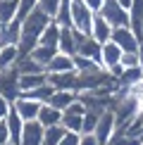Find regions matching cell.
<instances>
[{"mask_svg":"<svg viewBox=\"0 0 143 145\" xmlns=\"http://www.w3.org/2000/svg\"><path fill=\"white\" fill-rule=\"evenodd\" d=\"M138 67L143 69V43L138 45Z\"/></svg>","mask_w":143,"mask_h":145,"instance_id":"41","label":"cell"},{"mask_svg":"<svg viewBox=\"0 0 143 145\" xmlns=\"http://www.w3.org/2000/svg\"><path fill=\"white\" fill-rule=\"evenodd\" d=\"M107 145H141V140H138V138H131V136L124 133V131L117 129L115 133H112V138H110Z\"/></svg>","mask_w":143,"mask_h":145,"instance_id":"31","label":"cell"},{"mask_svg":"<svg viewBox=\"0 0 143 145\" xmlns=\"http://www.w3.org/2000/svg\"><path fill=\"white\" fill-rule=\"evenodd\" d=\"M79 138H81V133H74V131H67V133H64V138L60 140V145H79Z\"/></svg>","mask_w":143,"mask_h":145,"instance_id":"35","label":"cell"},{"mask_svg":"<svg viewBox=\"0 0 143 145\" xmlns=\"http://www.w3.org/2000/svg\"><path fill=\"white\" fill-rule=\"evenodd\" d=\"M74 69L79 71V74H91V71H100L103 67H100L98 62H93V59H88V57L74 55Z\"/></svg>","mask_w":143,"mask_h":145,"instance_id":"29","label":"cell"},{"mask_svg":"<svg viewBox=\"0 0 143 145\" xmlns=\"http://www.w3.org/2000/svg\"><path fill=\"white\" fill-rule=\"evenodd\" d=\"M136 88H138V90H141V93H143V81H141V86H136Z\"/></svg>","mask_w":143,"mask_h":145,"instance_id":"43","label":"cell"},{"mask_svg":"<svg viewBox=\"0 0 143 145\" xmlns=\"http://www.w3.org/2000/svg\"><path fill=\"white\" fill-rule=\"evenodd\" d=\"M98 14H103L107 22H110V26H129V12L122 10V5L117 3V0H105L103 10L98 12Z\"/></svg>","mask_w":143,"mask_h":145,"instance_id":"5","label":"cell"},{"mask_svg":"<svg viewBox=\"0 0 143 145\" xmlns=\"http://www.w3.org/2000/svg\"><path fill=\"white\" fill-rule=\"evenodd\" d=\"M48 74H64V71H76L74 69V57H69V55H64V52H60L57 50V55L50 59V64L45 67Z\"/></svg>","mask_w":143,"mask_h":145,"instance_id":"15","label":"cell"},{"mask_svg":"<svg viewBox=\"0 0 143 145\" xmlns=\"http://www.w3.org/2000/svg\"><path fill=\"white\" fill-rule=\"evenodd\" d=\"M12 107L19 112V117L24 119V121H36V119H38V112H41V102L29 100V98H22V95L12 102Z\"/></svg>","mask_w":143,"mask_h":145,"instance_id":"10","label":"cell"},{"mask_svg":"<svg viewBox=\"0 0 143 145\" xmlns=\"http://www.w3.org/2000/svg\"><path fill=\"white\" fill-rule=\"evenodd\" d=\"M52 22H55L60 29H69L72 26V0H62V3H60Z\"/></svg>","mask_w":143,"mask_h":145,"instance_id":"23","label":"cell"},{"mask_svg":"<svg viewBox=\"0 0 143 145\" xmlns=\"http://www.w3.org/2000/svg\"><path fill=\"white\" fill-rule=\"evenodd\" d=\"M86 33H81V31H76V29H62L60 31V43H57V50L60 52H64V55H69V57H74L76 55V50H79V40L83 38Z\"/></svg>","mask_w":143,"mask_h":145,"instance_id":"7","label":"cell"},{"mask_svg":"<svg viewBox=\"0 0 143 145\" xmlns=\"http://www.w3.org/2000/svg\"><path fill=\"white\" fill-rule=\"evenodd\" d=\"M10 145H12V143H10Z\"/></svg>","mask_w":143,"mask_h":145,"instance_id":"46","label":"cell"},{"mask_svg":"<svg viewBox=\"0 0 143 145\" xmlns=\"http://www.w3.org/2000/svg\"><path fill=\"white\" fill-rule=\"evenodd\" d=\"M91 38H95L98 43H107L112 38V26L103 14H93V24H91Z\"/></svg>","mask_w":143,"mask_h":145,"instance_id":"13","label":"cell"},{"mask_svg":"<svg viewBox=\"0 0 143 145\" xmlns=\"http://www.w3.org/2000/svg\"><path fill=\"white\" fill-rule=\"evenodd\" d=\"M0 95H5L10 102H14V100L22 95V88H19V74H17L14 67L0 71Z\"/></svg>","mask_w":143,"mask_h":145,"instance_id":"4","label":"cell"},{"mask_svg":"<svg viewBox=\"0 0 143 145\" xmlns=\"http://www.w3.org/2000/svg\"><path fill=\"white\" fill-rule=\"evenodd\" d=\"M0 48H3V45H0Z\"/></svg>","mask_w":143,"mask_h":145,"instance_id":"44","label":"cell"},{"mask_svg":"<svg viewBox=\"0 0 143 145\" xmlns=\"http://www.w3.org/2000/svg\"><path fill=\"white\" fill-rule=\"evenodd\" d=\"M122 48H119L117 43H112V40H107V43H103V48H100V67H103L105 71L112 69L115 64H119V59H122Z\"/></svg>","mask_w":143,"mask_h":145,"instance_id":"11","label":"cell"},{"mask_svg":"<svg viewBox=\"0 0 143 145\" xmlns=\"http://www.w3.org/2000/svg\"><path fill=\"white\" fill-rule=\"evenodd\" d=\"M100 112H103V110H98V107H88V110H86V114H83V126H81V133H93L95 124H98Z\"/></svg>","mask_w":143,"mask_h":145,"instance_id":"30","label":"cell"},{"mask_svg":"<svg viewBox=\"0 0 143 145\" xmlns=\"http://www.w3.org/2000/svg\"><path fill=\"white\" fill-rule=\"evenodd\" d=\"M83 5H86V7L91 10L93 14H98V12L103 10V5H105V0H83Z\"/></svg>","mask_w":143,"mask_h":145,"instance_id":"36","label":"cell"},{"mask_svg":"<svg viewBox=\"0 0 143 145\" xmlns=\"http://www.w3.org/2000/svg\"><path fill=\"white\" fill-rule=\"evenodd\" d=\"M17 10H19V0H0V24H10L17 19Z\"/></svg>","mask_w":143,"mask_h":145,"instance_id":"26","label":"cell"},{"mask_svg":"<svg viewBox=\"0 0 143 145\" xmlns=\"http://www.w3.org/2000/svg\"><path fill=\"white\" fill-rule=\"evenodd\" d=\"M48 83L55 90H74V93H79V74H76V71L48 74Z\"/></svg>","mask_w":143,"mask_h":145,"instance_id":"8","label":"cell"},{"mask_svg":"<svg viewBox=\"0 0 143 145\" xmlns=\"http://www.w3.org/2000/svg\"><path fill=\"white\" fill-rule=\"evenodd\" d=\"M79 145H100V140L95 138V133H81Z\"/></svg>","mask_w":143,"mask_h":145,"instance_id":"37","label":"cell"},{"mask_svg":"<svg viewBox=\"0 0 143 145\" xmlns=\"http://www.w3.org/2000/svg\"><path fill=\"white\" fill-rule=\"evenodd\" d=\"M38 7V0H19V10H17V19H24V17H29L31 12Z\"/></svg>","mask_w":143,"mask_h":145,"instance_id":"32","label":"cell"},{"mask_svg":"<svg viewBox=\"0 0 143 145\" xmlns=\"http://www.w3.org/2000/svg\"><path fill=\"white\" fill-rule=\"evenodd\" d=\"M119 64H122L124 69H129V67H138V50H136V52H122Z\"/></svg>","mask_w":143,"mask_h":145,"instance_id":"34","label":"cell"},{"mask_svg":"<svg viewBox=\"0 0 143 145\" xmlns=\"http://www.w3.org/2000/svg\"><path fill=\"white\" fill-rule=\"evenodd\" d=\"M110 40H112V43H117L124 52H136V50H138V45H141L138 36L131 31L129 26H115V29H112V38Z\"/></svg>","mask_w":143,"mask_h":145,"instance_id":"6","label":"cell"},{"mask_svg":"<svg viewBox=\"0 0 143 145\" xmlns=\"http://www.w3.org/2000/svg\"><path fill=\"white\" fill-rule=\"evenodd\" d=\"M100 48H103V43H98V40L91 38V36H83V38L79 40V50H76V55L88 57V59H93V62L100 64Z\"/></svg>","mask_w":143,"mask_h":145,"instance_id":"14","label":"cell"},{"mask_svg":"<svg viewBox=\"0 0 143 145\" xmlns=\"http://www.w3.org/2000/svg\"><path fill=\"white\" fill-rule=\"evenodd\" d=\"M43 131H45V126L38 119L36 121H24L22 145H43Z\"/></svg>","mask_w":143,"mask_h":145,"instance_id":"12","label":"cell"},{"mask_svg":"<svg viewBox=\"0 0 143 145\" xmlns=\"http://www.w3.org/2000/svg\"><path fill=\"white\" fill-rule=\"evenodd\" d=\"M60 3H62V0H38V10L45 12V14L52 19L55 12H57V7H60Z\"/></svg>","mask_w":143,"mask_h":145,"instance_id":"33","label":"cell"},{"mask_svg":"<svg viewBox=\"0 0 143 145\" xmlns=\"http://www.w3.org/2000/svg\"><path fill=\"white\" fill-rule=\"evenodd\" d=\"M141 43H143V40H141Z\"/></svg>","mask_w":143,"mask_h":145,"instance_id":"45","label":"cell"},{"mask_svg":"<svg viewBox=\"0 0 143 145\" xmlns=\"http://www.w3.org/2000/svg\"><path fill=\"white\" fill-rule=\"evenodd\" d=\"M52 93H55V88H52L50 83H43V86H38V88L22 90V98H29V100H36V102H41V105H45V102L52 98Z\"/></svg>","mask_w":143,"mask_h":145,"instance_id":"18","label":"cell"},{"mask_svg":"<svg viewBox=\"0 0 143 145\" xmlns=\"http://www.w3.org/2000/svg\"><path fill=\"white\" fill-rule=\"evenodd\" d=\"M141 81H143V69H141V67H129V69H124L122 76L117 78L119 88H127V90L141 86Z\"/></svg>","mask_w":143,"mask_h":145,"instance_id":"16","label":"cell"},{"mask_svg":"<svg viewBox=\"0 0 143 145\" xmlns=\"http://www.w3.org/2000/svg\"><path fill=\"white\" fill-rule=\"evenodd\" d=\"M10 107H12V102L5 98V95H0V119H5V117H7Z\"/></svg>","mask_w":143,"mask_h":145,"instance_id":"39","label":"cell"},{"mask_svg":"<svg viewBox=\"0 0 143 145\" xmlns=\"http://www.w3.org/2000/svg\"><path fill=\"white\" fill-rule=\"evenodd\" d=\"M138 140H141V145H143V129H141V136H138Z\"/></svg>","mask_w":143,"mask_h":145,"instance_id":"42","label":"cell"},{"mask_svg":"<svg viewBox=\"0 0 143 145\" xmlns=\"http://www.w3.org/2000/svg\"><path fill=\"white\" fill-rule=\"evenodd\" d=\"M119 5H122V10H127L129 12V7H131V3H134V0H117Z\"/></svg>","mask_w":143,"mask_h":145,"instance_id":"40","label":"cell"},{"mask_svg":"<svg viewBox=\"0 0 143 145\" xmlns=\"http://www.w3.org/2000/svg\"><path fill=\"white\" fill-rule=\"evenodd\" d=\"M67 129L62 124H55V126H45L43 131V145H60V140L64 138Z\"/></svg>","mask_w":143,"mask_h":145,"instance_id":"27","label":"cell"},{"mask_svg":"<svg viewBox=\"0 0 143 145\" xmlns=\"http://www.w3.org/2000/svg\"><path fill=\"white\" fill-rule=\"evenodd\" d=\"M74 100H76V93H74V90H55V93H52V98L48 100V105H52L55 110L64 112Z\"/></svg>","mask_w":143,"mask_h":145,"instance_id":"19","label":"cell"},{"mask_svg":"<svg viewBox=\"0 0 143 145\" xmlns=\"http://www.w3.org/2000/svg\"><path fill=\"white\" fill-rule=\"evenodd\" d=\"M29 55H31V57L36 59V62H38L41 67L45 69L48 64H50V59L57 55V48H50V45H41V43H38V45H36L31 52H29Z\"/></svg>","mask_w":143,"mask_h":145,"instance_id":"21","label":"cell"},{"mask_svg":"<svg viewBox=\"0 0 143 145\" xmlns=\"http://www.w3.org/2000/svg\"><path fill=\"white\" fill-rule=\"evenodd\" d=\"M91 24H93V12L83 5V0H72V29L91 36Z\"/></svg>","mask_w":143,"mask_h":145,"instance_id":"2","label":"cell"},{"mask_svg":"<svg viewBox=\"0 0 143 145\" xmlns=\"http://www.w3.org/2000/svg\"><path fill=\"white\" fill-rule=\"evenodd\" d=\"M19 57H22V52H19L17 45H3V48H0V71L12 69Z\"/></svg>","mask_w":143,"mask_h":145,"instance_id":"17","label":"cell"},{"mask_svg":"<svg viewBox=\"0 0 143 145\" xmlns=\"http://www.w3.org/2000/svg\"><path fill=\"white\" fill-rule=\"evenodd\" d=\"M62 126H64L67 131L81 133V126H83V114H76V112L64 110V112H62Z\"/></svg>","mask_w":143,"mask_h":145,"instance_id":"28","label":"cell"},{"mask_svg":"<svg viewBox=\"0 0 143 145\" xmlns=\"http://www.w3.org/2000/svg\"><path fill=\"white\" fill-rule=\"evenodd\" d=\"M14 69H17V74H19V76H24V74H38V71H45V69L41 67V64L36 62L31 55H22L19 59H17Z\"/></svg>","mask_w":143,"mask_h":145,"instance_id":"22","label":"cell"},{"mask_svg":"<svg viewBox=\"0 0 143 145\" xmlns=\"http://www.w3.org/2000/svg\"><path fill=\"white\" fill-rule=\"evenodd\" d=\"M38 121L43 126H55V124H62V112L55 110L52 105H41V112H38Z\"/></svg>","mask_w":143,"mask_h":145,"instance_id":"20","label":"cell"},{"mask_svg":"<svg viewBox=\"0 0 143 145\" xmlns=\"http://www.w3.org/2000/svg\"><path fill=\"white\" fill-rule=\"evenodd\" d=\"M60 31H62V29H60L55 22H50V24L43 29V33H41V40H38V43H41V45L57 48V43H60Z\"/></svg>","mask_w":143,"mask_h":145,"instance_id":"25","label":"cell"},{"mask_svg":"<svg viewBox=\"0 0 143 145\" xmlns=\"http://www.w3.org/2000/svg\"><path fill=\"white\" fill-rule=\"evenodd\" d=\"M115 131H117L115 112H112V107H105V110L100 112V117H98V124H95L93 133H95V138L100 140V145H107V143H110V138H112V133H115Z\"/></svg>","mask_w":143,"mask_h":145,"instance_id":"3","label":"cell"},{"mask_svg":"<svg viewBox=\"0 0 143 145\" xmlns=\"http://www.w3.org/2000/svg\"><path fill=\"white\" fill-rule=\"evenodd\" d=\"M0 145H10V133H7L5 119H0Z\"/></svg>","mask_w":143,"mask_h":145,"instance_id":"38","label":"cell"},{"mask_svg":"<svg viewBox=\"0 0 143 145\" xmlns=\"http://www.w3.org/2000/svg\"><path fill=\"white\" fill-rule=\"evenodd\" d=\"M48 83V71H38V74H24L19 76V88L22 90H31V88H38Z\"/></svg>","mask_w":143,"mask_h":145,"instance_id":"24","label":"cell"},{"mask_svg":"<svg viewBox=\"0 0 143 145\" xmlns=\"http://www.w3.org/2000/svg\"><path fill=\"white\" fill-rule=\"evenodd\" d=\"M5 124H7L10 143H12V145H22V131H24V119L19 117V112H17L14 107H10L7 117H5Z\"/></svg>","mask_w":143,"mask_h":145,"instance_id":"9","label":"cell"},{"mask_svg":"<svg viewBox=\"0 0 143 145\" xmlns=\"http://www.w3.org/2000/svg\"><path fill=\"white\" fill-rule=\"evenodd\" d=\"M50 22L52 19L45 14V12H41L38 7H36L29 17H24V19H22V36H19V43H17V48H19L22 55H29V52L38 45L41 33H43V29Z\"/></svg>","mask_w":143,"mask_h":145,"instance_id":"1","label":"cell"}]
</instances>
